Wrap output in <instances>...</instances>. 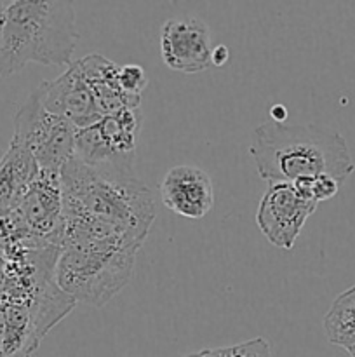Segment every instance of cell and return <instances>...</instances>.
<instances>
[{
    "instance_id": "19",
    "label": "cell",
    "mask_w": 355,
    "mask_h": 357,
    "mask_svg": "<svg viewBox=\"0 0 355 357\" xmlns=\"http://www.w3.org/2000/svg\"><path fill=\"white\" fill-rule=\"evenodd\" d=\"M270 115H271L270 121L277 122V124H284L285 119H287V110H285L282 105H275V107H271Z\"/></svg>"
},
{
    "instance_id": "2",
    "label": "cell",
    "mask_w": 355,
    "mask_h": 357,
    "mask_svg": "<svg viewBox=\"0 0 355 357\" xmlns=\"http://www.w3.org/2000/svg\"><path fill=\"white\" fill-rule=\"evenodd\" d=\"M249 152L261 180L270 185L313 176H331L343 185L355 167L347 139L315 124L263 122L254 129Z\"/></svg>"
},
{
    "instance_id": "12",
    "label": "cell",
    "mask_w": 355,
    "mask_h": 357,
    "mask_svg": "<svg viewBox=\"0 0 355 357\" xmlns=\"http://www.w3.org/2000/svg\"><path fill=\"white\" fill-rule=\"evenodd\" d=\"M84 80L93 91L103 115L115 114L124 108H139V96H129L118 84L120 66L101 54H89L75 61Z\"/></svg>"
},
{
    "instance_id": "9",
    "label": "cell",
    "mask_w": 355,
    "mask_h": 357,
    "mask_svg": "<svg viewBox=\"0 0 355 357\" xmlns=\"http://www.w3.org/2000/svg\"><path fill=\"white\" fill-rule=\"evenodd\" d=\"M33 93L45 110L66 119L70 124L75 126L77 131L90 128L104 117L75 63H72L58 79L42 82Z\"/></svg>"
},
{
    "instance_id": "5",
    "label": "cell",
    "mask_w": 355,
    "mask_h": 357,
    "mask_svg": "<svg viewBox=\"0 0 355 357\" xmlns=\"http://www.w3.org/2000/svg\"><path fill=\"white\" fill-rule=\"evenodd\" d=\"M63 232L61 173L40 171L19 204L0 218V246L7 250L61 248Z\"/></svg>"
},
{
    "instance_id": "20",
    "label": "cell",
    "mask_w": 355,
    "mask_h": 357,
    "mask_svg": "<svg viewBox=\"0 0 355 357\" xmlns=\"http://www.w3.org/2000/svg\"><path fill=\"white\" fill-rule=\"evenodd\" d=\"M187 357H216V351H214V349H207V351L195 352V354H190Z\"/></svg>"
},
{
    "instance_id": "16",
    "label": "cell",
    "mask_w": 355,
    "mask_h": 357,
    "mask_svg": "<svg viewBox=\"0 0 355 357\" xmlns=\"http://www.w3.org/2000/svg\"><path fill=\"white\" fill-rule=\"evenodd\" d=\"M118 84L125 94L141 98V93L148 86V79L139 65H124L118 70Z\"/></svg>"
},
{
    "instance_id": "13",
    "label": "cell",
    "mask_w": 355,
    "mask_h": 357,
    "mask_svg": "<svg viewBox=\"0 0 355 357\" xmlns=\"http://www.w3.org/2000/svg\"><path fill=\"white\" fill-rule=\"evenodd\" d=\"M38 173L40 169L31 153L10 139L9 149L0 159V218L19 204Z\"/></svg>"
},
{
    "instance_id": "18",
    "label": "cell",
    "mask_w": 355,
    "mask_h": 357,
    "mask_svg": "<svg viewBox=\"0 0 355 357\" xmlns=\"http://www.w3.org/2000/svg\"><path fill=\"white\" fill-rule=\"evenodd\" d=\"M230 58V51L226 45H216V47H212V52H211V65L214 66H223L226 61H228Z\"/></svg>"
},
{
    "instance_id": "6",
    "label": "cell",
    "mask_w": 355,
    "mask_h": 357,
    "mask_svg": "<svg viewBox=\"0 0 355 357\" xmlns=\"http://www.w3.org/2000/svg\"><path fill=\"white\" fill-rule=\"evenodd\" d=\"M75 126L44 108L35 93L14 117L13 142L26 149L45 173H61L75 157Z\"/></svg>"
},
{
    "instance_id": "17",
    "label": "cell",
    "mask_w": 355,
    "mask_h": 357,
    "mask_svg": "<svg viewBox=\"0 0 355 357\" xmlns=\"http://www.w3.org/2000/svg\"><path fill=\"white\" fill-rule=\"evenodd\" d=\"M216 357H270V345L263 338L244 342L232 347L214 349Z\"/></svg>"
},
{
    "instance_id": "21",
    "label": "cell",
    "mask_w": 355,
    "mask_h": 357,
    "mask_svg": "<svg viewBox=\"0 0 355 357\" xmlns=\"http://www.w3.org/2000/svg\"><path fill=\"white\" fill-rule=\"evenodd\" d=\"M348 354H350L352 357H355V347L354 349H348Z\"/></svg>"
},
{
    "instance_id": "4",
    "label": "cell",
    "mask_w": 355,
    "mask_h": 357,
    "mask_svg": "<svg viewBox=\"0 0 355 357\" xmlns=\"http://www.w3.org/2000/svg\"><path fill=\"white\" fill-rule=\"evenodd\" d=\"M138 251L118 244H63L56 284L77 303L103 307L129 284Z\"/></svg>"
},
{
    "instance_id": "8",
    "label": "cell",
    "mask_w": 355,
    "mask_h": 357,
    "mask_svg": "<svg viewBox=\"0 0 355 357\" xmlns=\"http://www.w3.org/2000/svg\"><path fill=\"white\" fill-rule=\"evenodd\" d=\"M317 202L306 201L291 183L268 185L256 211L258 229L268 243L281 250H292Z\"/></svg>"
},
{
    "instance_id": "14",
    "label": "cell",
    "mask_w": 355,
    "mask_h": 357,
    "mask_svg": "<svg viewBox=\"0 0 355 357\" xmlns=\"http://www.w3.org/2000/svg\"><path fill=\"white\" fill-rule=\"evenodd\" d=\"M324 331L331 344L347 351L355 347V286L334 300L324 317Z\"/></svg>"
},
{
    "instance_id": "15",
    "label": "cell",
    "mask_w": 355,
    "mask_h": 357,
    "mask_svg": "<svg viewBox=\"0 0 355 357\" xmlns=\"http://www.w3.org/2000/svg\"><path fill=\"white\" fill-rule=\"evenodd\" d=\"M299 195L306 201H312L319 204L320 201H329L338 194L341 185L331 176H313L303 178V180L291 183Z\"/></svg>"
},
{
    "instance_id": "1",
    "label": "cell",
    "mask_w": 355,
    "mask_h": 357,
    "mask_svg": "<svg viewBox=\"0 0 355 357\" xmlns=\"http://www.w3.org/2000/svg\"><path fill=\"white\" fill-rule=\"evenodd\" d=\"M63 244L141 248L155 220V202L134 169L89 166L73 157L61 169Z\"/></svg>"
},
{
    "instance_id": "3",
    "label": "cell",
    "mask_w": 355,
    "mask_h": 357,
    "mask_svg": "<svg viewBox=\"0 0 355 357\" xmlns=\"http://www.w3.org/2000/svg\"><path fill=\"white\" fill-rule=\"evenodd\" d=\"M77 42L72 2H0V77L13 75L28 63L70 66Z\"/></svg>"
},
{
    "instance_id": "10",
    "label": "cell",
    "mask_w": 355,
    "mask_h": 357,
    "mask_svg": "<svg viewBox=\"0 0 355 357\" xmlns=\"http://www.w3.org/2000/svg\"><path fill=\"white\" fill-rule=\"evenodd\" d=\"M211 31L198 17H174L160 30V56L174 72L198 73L211 66Z\"/></svg>"
},
{
    "instance_id": "11",
    "label": "cell",
    "mask_w": 355,
    "mask_h": 357,
    "mask_svg": "<svg viewBox=\"0 0 355 357\" xmlns=\"http://www.w3.org/2000/svg\"><path fill=\"white\" fill-rule=\"evenodd\" d=\"M164 206L184 218L198 220L214 206V188L209 174L197 166H174L160 181Z\"/></svg>"
},
{
    "instance_id": "7",
    "label": "cell",
    "mask_w": 355,
    "mask_h": 357,
    "mask_svg": "<svg viewBox=\"0 0 355 357\" xmlns=\"http://www.w3.org/2000/svg\"><path fill=\"white\" fill-rule=\"evenodd\" d=\"M141 108H124L104 115L75 136V159L89 166L134 169V152L141 135Z\"/></svg>"
}]
</instances>
